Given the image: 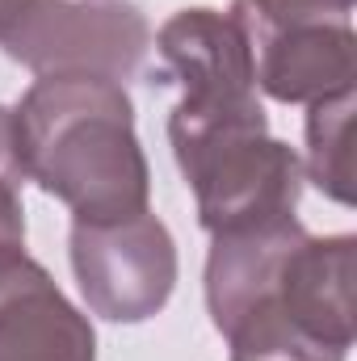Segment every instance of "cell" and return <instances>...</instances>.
<instances>
[{
    "label": "cell",
    "instance_id": "cell-1",
    "mask_svg": "<svg viewBox=\"0 0 357 361\" xmlns=\"http://www.w3.org/2000/svg\"><path fill=\"white\" fill-rule=\"evenodd\" d=\"M25 177L72 210V223H114L147 210L152 169L122 85L38 76L13 109Z\"/></svg>",
    "mask_w": 357,
    "mask_h": 361
},
{
    "label": "cell",
    "instance_id": "cell-2",
    "mask_svg": "<svg viewBox=\"0 0 357 361\" xmlns=\"http://www.w3.org/2000/svg\"><path fill=\"white\" fill-rule=\"evenodd\" d=\"M169 143L198 197V223L210 235L294 214L303 197V160L294 147L269 139V122L214 126Z\"/></svg>",
    "mask_w": 357,
    "mask_h": 361
},
{
    "label": "cell",
    "instance_id": "cell-3",
    "mask_svg": "<svg viewBox=\"0 0 357 361\" xmlns=\"http://www.w3.org/2000/svg\"><path fill=\"white\" fill-rule=\"evenodd\" d=\"M156 51L164 59V80L181 85V101L169 118V139L214 126L269 122L257 97L253 42L231 13L181 8L160 25Z\"/></svg>",
    "mask_w": 357,
    "mask_h": 361
},
{
    "label": "cell",
    "instance_id": "cell-4",
    "mask_svg": "<svg viewBox=\"0 0 357 361\" xmlns=\"http://www.w3.org/2000/svg\"><path fill=\"white\" fill-rule=\"evenodd\" d=\"M34 76H97L126 85L152 47V25L122 0H30L0 38Z\"/></svg>",
    "mask_w": 357,
    "mask_h": 361
},
{
    "label": "cell",
    "instance_id": "cell-5",
    "mask_svg": "<svg viewBox=\"0 0 357 361\" xmlns=\"http://www.w3.org/2000/svg\"><path fill=\"white\" fill-rule=\"evenodd\" d=\"M68 252L89 311L109 324H143L177 290V244L152 210L114 223H72Z\"/></svg>",
    "mask_w": 357,
    "mask_h": 361
},
{
    "label": "cell",
    "instance_id": "cell-6",
    "mask_svg": "<svg viewBox=\"0 0 357 361\" xmlns=\"http://www.w3.org/2000/svg\"><path fill=\"white\" fill-rule=\"evenodd\" d=\"M0 361H97L89 315L25 244H0Z\"/></svg>",
    "mask_w": 357,
    "mask_h": 361
},
{
    "label": "cell",
    "instance_id": "cell-7",
    "mask_svg": "<svg viewBox=\"0 0 357 361\" xmlns=\"http://www.w3.org/2000/svg\"><path fill=\"white\" fill-rule=\"evenodd\" d=\"M353 235H303L257 302L277 307L298 332L345 349L353 345ZM248 311V307H244ZM240 311V315H244Z\"/></svg>",
    "mask_w": 357,
    "mask_h": 361
},
{
    "label": "cell",
    "instance_id": "cell-8",
    "mask_svg": "<svg viewBox=\"0 0 357 361\" xmlns=\"http://www.w3.org/2000/svg\"><path fill=\"white\" fill-rule=\"evenodd\" d=\"M248 42L257 63V89H265L282 105H311L353 89L357 80V34L349 21L286 25Z\"/></svg>",
    "mask_w": 357,
    "mask_h": 361
},
{
    "label": "cell",
    "instance_id": "cell-9",
    "mask_svg": "<svg viewBox=\"0 0 357 361\" xmlns=\"http://www.w3.org/2000/svg\"><path fill=\"white\" fill-rule=\"evenodd\" d=\"M307 235V227L294 214L219 231L210 235V257H206V311L219 332H227L244 307H253L290 257V248Z\"/></svg>",
    "mask_w": 357,
    "mask_h": 361
},
{
    "label": "cell",
    "instance_id": "cell-10",
    "mask_svg": "<svg viewBox=\"0 0 357 361\" xmlns=\"http://www.w3.org/2000/svg\"><path fill=\"white\" fill-rule=\"evenodd\" d=\"M303 177L315 180L341 206H353V89L332 92L307 105V164Z\"/></svg>",
    "mask_w": 357,
    "mask_h": 361
},
{
    "label": "cell",
    "instance_id": "cell-11",
    "mask_svg": "<svg viewBox=\"0 0 357 361\" xmlns=\"http://www.w3.org/2000/svg\"><path fill=\"white\" fill-rule=\"evenodd\" d=\"M248 38H261L286 25H315V21H349L353 0H236L227 8Z\"/></svg>",
    "mask_w": 357,
    "mask_h": 361
},
{
    "label": "cell",
    "instance_id": "cell-12",
    "mask_svg": "<svg viewBox=\"0 0 357 361\" xmlns=\"http://www.w3.org/2000/svg\"><path fill=\"white\" fill-rule=\"evenodd\" d=\"M25 180L30 177L17 152L13 109L0 105V244H25V202H21Z\"/></svg>",
    "mask_w": 357,
    "mask_h": 361
},
{
    "label": "cell",
    "instance_id": "cell-13",
    "mask_svg": "<svg viewBox=\"0 0 357 361\" xmlns=\"http://www.w3.org/2000/svg\"><path fill=\"white\" fill-rule=\"evenodd\" d=\"M25 4H30V0H0V38H4V34H8V25L25 13Z\"/></svg>",
    "mask_w": 357,
    "mask_h": 361
}]
</instances>
